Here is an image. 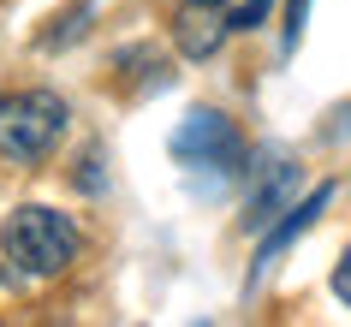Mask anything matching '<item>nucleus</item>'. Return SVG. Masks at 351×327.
I'll return each instance as SVG.
<instances>
[{"label": "nucleus", "instance_id": "nucleus-1", "mask_svg": "<svg viewBox=\"0 0 351 327\" xmlns=\"http://www.w3.org/2000/svg\"><path fill=\"white\" fill-rule=\"evenodd\" d=\"M0 250H6V268L30 274V280H54V274L72 268V256H77V226L60 208L24 202L0 226Z\"/></svg>", "mask_w": 351, "mask_h": 327}, {"label": "nucleus", "instance_id": "nucleus-2", "mask_svg": "<svg viewBox=\"0 0 351 327\" xmlns=\"http://www.w3.org/2000/svg\"><path fill=\"white\" fill-rule=\"evenodd\" d=\"M66 119H72V108L54 90H24L12 101H0V155L6 161H42L66 137Z\"/></svg>", "mask_w": 351, "mask_h": 327}, {"label": "nucleus", "instance_id": "nucleus-3", "mask_svg": "<svg viewBox=\"0 0 351 327\" xmlns=\"http://www.w3.org/2000/svg\"><path fill=\"white\" fill-rule=\"evenodd\" d=\"M173 161L179 167H215V173H239L244 167V137L221 108H191L173 131Z\"/></svg>", "mask_w": 351, "mask_h": 327}, {"label": "nucleus", "instance_id": "nucleus-4", "mask_svg": "<svg viewBox=\"0 0 351 327\" xmlns=\"http://www.w3.org/2000/svg\"><path fill=\"white\" fill-rule=\"evenodd\" d=\"M250 208H244V232H268V220L274 215H286L292 208V191H298V167L280 155V149H268L262 155V167H250Z\"/></svg>", "mask_w": 351, "mask_h": 327}, {"label": "nucleus", "instance_id": "nucleus-5", "mask_svg": "<svg viewBox=\"0 0 351 327\" xmlns=\"http://www.w3.org/2000/svg\"><path fill=\"white\" fill-rule=\"evenodd\" d=\"M226 30H232V19H221L208 0H191L185 12L173 19V42H179V54H185V60H208V54H221Z\"/></svg>", "mask_w": 351, "mask_h": 327}, {"label": "nucleus", "instance_id": "nucleus-6", "mask_svg": "<svg viewBox=\"0 0 351 327\" xmlns=\"http://www.w3.org/2000/svg\"><path fill=\"white\" fill-rule=\"evenodd\" d=\"M328 202H333V184H315V191H310L304 202H292V208H286V220H280L274 232H262V256H256V268H268V262H274V256L286 250V244H292L298 232H310V226H315V215H322Z\"/></svg>", "mask_w": 351, "mask_h": 327}, {"label": "nucleus", "instance_id": "nucleus-7", "mask_svg": "<svg viewBox=\"0 0 351 327\" xmlns=\"http://www.w3.org/2000/svg\"><path fill=\"white\" fill-rule=\"evenodd\" d=\"M274 12V0H239V12H232V30H262Z\"/></svg>", "mask_w": 351, "mask_h": 327}, {"label": "nucleus", "instance_id": "nucleus-8", "mask_svg": "<svg viewBox=\"0 0 351 327\" xmlns=\"http://www.w3.org/2000/svg\"><path fill=\"white\" fill-rule=\"evenodd\" d=\"M333 298L351 309V244L339 250V262H333Z\"/></svg>", "mask_w": 351, "mask_h": 327}, {"label": "nucleus", "instance_id": "nucleus-9", "mask_svg": "<svg viewBox=\"0 0 351 327\" xmlns=\"http://www.w3.org/2000/svg\"><path fill=\"white\" fill-rule=\"evenodd\" d=\"M304 12H310V0H286V48H298L304 36Z\"/></svg>", "mask_w": 351, "mask_h": 327}, {"label": "nucleus", "instance_id": "nucleus-10", "mask_svg": "<svg viewBox=\"0 0 351 327\" xmlns=\"http://www.w3.org/2000/svg\"><path fill=\"white\" fill-rule=\"evenodd\" d=\"M208 6H221V0H208Z\"/></svg>", "mask_w": 351, "mask_h": 327}]
</instances>
